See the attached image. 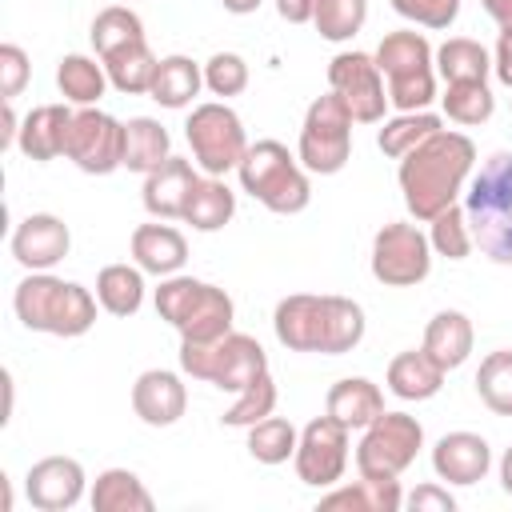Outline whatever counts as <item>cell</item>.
<instances>
[{"label":"cell","instance_id":"cell-40","mask_svg":"<svg viewBox=\"0 0 512 512\" xmlns=\"http://www.w3.org/2000/svg\"><path fill=\"white\" fill-rule=\"evenodd\" d=\"M276 412V380H272V372H260L252 384H244L240 392H236V400H232V408L220 416L228 428H252L256 420H264V416H272Z\"/></svg>","mask_w":512,"mask_h":512},{"label":"cell","instance_id":"cell-29","mask_svg":"<svg viewBox=\"0 0 512 512\" xmlns=\"http://www.w3.org/2000/svg\"><path fill=\"white\" fill-rule=\"evenodd\" d=\"M92 512H152V492L128 468H104L88 492Z\"/></svg>","mask_w":512,"mask_h":512},{"label":"cell","instance_id":"cell-7","mask_svg":"<svg viewBox=\"0 0 512 512\" xmlns=\"http://www.w3.org/2000/svg\"><path fill=\"white\" fill-rule=\"evenodd\" d=\"M372 56L380 64V76L388 84V104L396 112H420L436 100V52L420 32L412 28L388 32Z\"/></svg>","mask_w":512,"mask_h":512},{"label":"cell","instance_id":"cell-51","mask_svg":"<svg viewBox=\"0 0 512 512\" xmlns=\"http://www.w3.org/2000/svg\"><path fill=\"white\" fill-rule=\"evenodd\" d=\"M500 488L512 496V448L500 456Z\"/></svg>","mask_w":512,"mask_h":512},{"label":"cell","instance_id":"cell-42","mask_svg":"<svg viewBox=\"0 0 512 512\" xmlns=\"http://www.w3.org/2000/svg\"><path fill=\"white\" fill-rule=\"evenodd\" d=\"M428 244L436 256H448V260H464L476 244H472V232H468V216H464V204H452L444 208L436 220H428Z\"/></svg>","mask_w":512,"mask_h":512},{"label":"cell","instance_id":"cell-8","mask_svg":"<svg viewBox=\"0 0 512 512\" xmlns=\"http://www.w3.org/2000/svg\"><path fill=\"white\" fill-rule=\"evenodd\" d=\"M180 372L204 384H216L220 392H240L252 384L260 372H268V356L256 336L248 332H228L220 340H180Z\"/></svg>","mask_w":512,"mask_h":512},{"label":"cell","instance_id":"cell-2","mask_svg":"<svg viewBox=\"0 0 512 512\" xmlns=\"http://www.w3.org/2000/svg\"><path fill=\"white\" fill-rule=\"evenodd\" d=\"M272 328L288 352L344 356L364 340V308L348 296L292 292L276 304Z\"/></svg>","mask_w":512,"mask_h":512},{"label":"cell","instance_id":"cell-6","mask_svg":"<svg viewBox=\"0 0 512 512\" xmlns=\"http://www.w3.org/2000/svg\"><path fill=\"white\" fill-rule=\"evenodd\" d=\"M236 176H240V188L252 200H260L268 212H276V216H296L312 200L308 168L280 140H256V144H248Z\"/></svg>","mask_w":512,"mask_h":512},{"label":"cell","instance_id":"cell-11","mask_svg":"<svg viewBox=\"0 0 512 512\" xmlns=\"http://www.w3.org/2000/svg\"><path fill=\"white\" fill-rule=\"evenodd\" d=\"M420 448H424V424L416 416L380 412L356 444V472L360 476H380V480L400 476L416 460Z\"/></svg>","mask_w":512,"mask_h":512},{"label":"cell","instance_id":"cell-17","mask_svg":"<svg viewBox=\"0 0 512 512\" xmlns=\"http://www.w3.org/2000/svg\"><path fill=\"white\" fill-rule=\"evenodd\" d=\"M84 468L80 460L72 456H44L28 468L24 476V492H28V504L40 508V512H68L80 504L84 496Z\"/></svg>","mask_w":512,"mask_h":512},{"label":"cell","instance_id":"cell-16","mask_svg":"<svg viewBox=\"0 0 512 512\" xmlns=\"http://www.w3.org/2000/svg\"><path fill=\"white\" fill-rule=\"evenodd\" d=\"M12 256H16V264L20 268H28V272H48V268H56L64 256H68V248H72V232H68V224L60 220V216H52V212H32V216H24L16 228H12Z\"/></svg>","mask_w":512,"mask_h":512},{"label":"cell","instance_id":"cell-47","mask_svg":"<svg viewBox=\"0 0 512 512\" xmlns=\"http://www.w3.org/2000/svg\"><path fill=\"white\" fill-rule=\"evenodd\" d=\"M492 72L504 88H512V32H500L496 40V56H492Z\"/></svg>","mask_w":512,"mask_h":512},{"label":"cell","instance_id":"cell-43","mask_svg":"<svg viewBox=\"0 0 512 512\" xmlns=\"http://www.w3.org/2000/svg\"><path fill=\"white\" fill-rule=\"evenodd\" d=\"M204 88L212 96H220V100L240 96L248 88V60L240 52H216V56H208V64H204Z\"/></svg>","mask_w":512,"mask_h":512},{"label":"cell","instance_id":"cell-50","mask_svg":"<svg viewBox=\"0 0 512 512\" xmlns=\"http://www.w3.org/2000/svg\"><path fill=\"white\" fill-rule=\"evenodd\" d=\"M224 4V12H232V16H248V12H256L264 0H220Z\"/></svg>","mask_w":512,"mask_h":512},{"label":"cell","instance_id":"cell-38","mask_svg":"<svg viewBox=\"0 0 512 512\" xmlns=\"http://www.w3.org/2000/svg\"><path fill=\"white\" fill-rule=\"evenodd\" d=\"M476 396L488 412L496 416H512V352L496 348L480 360L476 368Z\"/></svg>","mask_w":512,"mask_h":512},{"label":"cell","instance_id":"cell-20","mask_svg":"<svg viewBox=\"0 0 512 512\" xmlns=\"http://www.w3.org/2000/svg\"><path fill=\"white\" fill-rule=\"evenodd\" d=\"M196 168L192 160H180V156H168L160 168H152L144 176V208L148 216L156 220H184V204L196 188Z\"/></svg>","mask_w":512,"mask_h":512},{"label":"cell","instance_id":"cell-18","mask_svg":"<svg viewBox=\"0 0 512 512\" xmlns=\"http://www.w3.org/2000/svg\"><path fill=\"white\" fill-rule=\"evenodd\" d=\"M188 408V388L168 368H148L132 384V412L148 428H172Z\"/></svg>","mask_w":512,"mask_h":512},{"label":"cell","instance_id":"cell-28","mask_svg":"<svg viewBox=\"0 0 512 512\" xmlns=\"http://www.w3.org/2000/svg\"><path fill=\"white\" fill-rule=\"evenodd\" d=\"M172 156V136L160 120L152 116H132L124 124V168L148 176L152 168H160Z\"/></svg>","mask_w":512,"mask_h":512},{"label":"cell","instance_id":"cell-41","mask_svg":"<svg viewBox=\"0 0 512 512\" xmlns=\"http://www.w3.org/2000/svg\"><path fill=\"white\" fill-rule=\"evenodd\" d=\"M364 20H368V0H320L316 16H312L316 32L332 44L352 40L364 28Z\"/></svg>","mask_w":512,"mask_h":512},{"label":"cell","instance_id":"cell-27","mask_svg":"<svg viewBox=\"0 0 512 512\" xmlns=\"http://www.w3.org/2000/svg\"><path fill=\"white\" fill-rule=\"evenodd\" d=\"M204 88V64H196L192 56H164L156 64V76H152V88L148 96L160 104V108H188Z\"/></svg>","mask_w":512,"mask_h":512},{"label":"cell","instance_id":"cell-10","mask_svg":"<svg viewBox=\"0 0 512 512\" xmlns=\"http://www.w3.org/2000/svg\"><path fill=\"white\" fill-rule=\"evenodd\" d=\"M352 124L356 120L336 92L316 96L300 124V144H296L300 164L316 176H336L352 156Z\"/></svg>","mask_w":512,"mask_h":512},{"label":"cell","instance_id":"cell-1","mask_svg":"<svg viewBox=\"0 0 512 512\" xmlns=\"http://www.w3.org/2000/svg\"><path fill=\"white\" fill-rule=\"evenodd\" d=\"M472 164H476V144L464 132L440 128L436 136H428L424 144H416L400 160V168H396V180H400L408 216L416 224H428L444 208H452L460 200V192L468 188Z\"/></svg>","mask_w":512,"mask_h":512},{"label":"cell","instance_id":"cell-13","mask_svg":"<svg viewBox=\"0 0 512 512\" xmlns=\"http://www.w3.org/2000/svg\"><path fill=\"white\" fill-rule=\"evenodd\" d=\"M64 156L88 176H108V172L124 168V124L116 116L100 112L96 104L72 112Z\"/></svg>","mask_w":512,"mask_h":512},{"label":"cell","instance_id":"cell-39","mask_svg":"<svg viewBox=\"0 0 512 512\" xmlns=\"http://www.w3.org/2000/svg\"><path fill=\"white\" fill-rule=\"evenodd\" d=\"M296 444H300V432L292 428V420L284 416H264L248 428V456L260 460V464H284L296 456Z\"/></svg>","mask_w":512,"mask_h":512},{"label":"cell","instance_id":"cell-35","mask_svg":"<svg viewBox=\"0 0 512 512\" xmlns=\"http://www.w3.org/2000/svg\"><path fill=\"white\" fill-rule=\"evenodd\" d=\"M444 128V120L428 108L420 112H396L392 120H384V128L376 132V148L388 156V160H404L416 144H424L428 136H436Z\"/></svg>","mask_w":512,"mask_h":512},{"label":"cell","instance_id":"cell-21","mask_svg":"<svg viewBox=\"0 0 512 512\" xmlns=\"http://www.w3.org/2000/svg\"><path fill=\"white\" fill-rule=\"evenodd\" d=\"M68 124H72V108H68V104H36V108L20 120L16 148H20L28 160L48 164V160L64 156Z\"/></svg>","mask_w":512,"mask_h":512},{"label":"cell","instance_id":"cell-26","mask_svg":"<svg viewBox=\"0 0 512 512\" xmlns=\"http://www.w3.org/2000/svg\"><path fill=\"white\" fill-rule=\"evenodd\" d=\"M444 376L448 372L424 348H412V352L392 356V364H388V392L400 396V400H432L444 388Z\"/></svg>","mask_w":512,"mask_h":512},{"label":"cell","instance_id":"cell-44","mask_svg":"<svg viewBox=\"0 0 512 512\" xmlns=\"http://www.w3.org/2000/svg\"><path fill=\"white\" fill-rule=\"evenodd\" d=\"M404 20L420 24V28H432V32H444L456 24L460 16V0H388Z\"/></svg>","mask_w":512,"mask_h":512},{"label":"cell","instance_id":"cell-24","mask_svg":"<svg viewBox=\"0 0 512 512\" xmlns=\"http://www.w3.org/2000/svg\"><path fill=\"white\" fill-rule=\"evenodd\" d=\"M320 508L324 512H336V508H344V512H400L404 508V492H400L396 476H388V480L360 476V480H352L344 488L332 484V492L320 496Z\"/></svg>","mask_w":512,"mask_h":512},{"label":"cell","instance_id":"cell-34","mask_svg":"<svg viewBox=\"0 0 512 512\" xmlns=\"http://www.w3.org/2000/svg\"><path fill=\"white\" fill-rule=\"evenodd\" d=\"M492 72V56L480 40L472 36H448L436 48V76L444 84H460V80H488Z\"/></svg>","mask_w":512,"mask_h":512},{"label":"cell","instance_id":"cell-4","mask_svg":"<svg viewBox=\"0 0 512 512\" xmlns=\"http://www.w3.org/2000/svg\"><path fill=\"white\" fill-rule=\"evenodd\" d=\"M472 244L492 264H512V152H492L464 188Z\"/></svg>","mask_w":512,"mask_h":512},{"label":"cell","instance_id":"cell-33","mask_svg":"<svg viewBox=\"0 0 512 512\" xmlns=\"http://www.w3.org/2000/svg\"><path fill=\"white\" fill-rule=\"evenodd\" d=\"M108 72H104V64H96L92 56H84V52H72V56H60V64H56V88H60V96L68 100V104H80V108H92L104 92H108Z\"/></svg>","mask_w":512,"mask_h":512},{"label":"cell","instance_id":"cell-22","mask_svg":"<svg viewBox=\"0 0 512 512\" xmlns=\"http://www.w3.org/2000/svg\"><path fill=\"white\" fill-rule=\"evenodd\" d=\"M132 260L148 272V276H176L188 260V240L172 228V224H136L132 228Z\"/></svg>","mask_w":512,"mask_h":512},{"label":"cell","instance_id":"cell-25","mask_svg":"<svg viewBox=\"0 0 512 512\" xmlns=\"http://www.w3.org/2000/svg\"><path fill=\"white\" fill-rule=\"evenodd\" d=\"M324 412L336 416L344 428H368L384 412V392L368 376H344L328 388Z\"/></svg>","mask_w":512,"mask_h":512},{"label":"cell","instance_id":"cell-32","mask_svg":"<svg viewBox=\"0 0 512 512\" xmlns=\"http://www.w3.org/2000/svg\"><path fill=\"white\" fill-rule=\"evenodd\" d=\"M96 300L108 316H136L144 304V268L140 264H108L96 276Z\"/></svg>","mask_w":512,"mask_h":512},{"label":"cell","instance_id":"cell-48","mask_svg":"<svg viewBox=\"0 0 512 512\" xmlns=\"http://www.w3.org/2000/svg\"><path fill=\"white\" fill-rule=\"evenodd\" d=\"M316 4H320V0H276V12H280V20H288V24H312Z\"/></svg>","mask_w":512,"mask_h":512},{"label":"cell","instance_id":"cell-49","mask_svg":"<svg viewBox=\"0 0 512 512\" xmlns=\"http://www.w3.org/2000/svg\"><path fill=\"white\" fill-rule=\"evenodd\" d=\"M480 4H484V12L496 20L500 32H512V0H480Z\"/></svg>","mask_w":512,"mask_h":512},{"label":"cell","instance_id":"cell-5","mask_svg":"<svg viewBox=\"0 0 512 512\" xmlns=\"http://www.w3.org/2000/svg\"><path fill=\"white\" fill-rule=\"evenodd\" d=\"M156 312L160 320H168L180 340L204 344V340H220L232 332L236 320V304L224 288L196 280V276H164L156 288Z\"/></svg>","mask_w":512,"mask_h":512},{"label":"cell","instance_id":"cell-12","mask_svg":"<svg viewBox=\"0 0 512 512\" xmlns=\"http://www.w3.org/2000/svg\"><path fill=\"white\" fill-rule=\"evenodd\" d=\"M432 272V244L416 224L392 220L372 236V276L384 288H416Z\"/></svg>","mask_w":512,"mask_h":512},{"label":"cell","instance_id":"cell-45","mask_svg":"<svg viewBox=\"0 0 512 512\" xmlns=\"http://www.w3.org/2000/svg\"><path fill=\"white\" fill-rule=\"evenodd\" d=\"M32 68H28V56L20 44H0V96L4 100H16L28 84Z\"/></svg>","mask_w":512,"mask_h":512},{"label":"cell","instance_id":"cell-37","mask_svg":"<svg viewBox=\"0 0 512 512\" xmlns=\"http://www.w3.org/2000/svg\"><path fill=\"white\" fill-rule=\"evenodd\" d=\"M88 36H92L96 56H108V52L128 48V44H136V40H148V36H144V20H140L132 8H124V4L100 8L96 20H92V28H88Z\"/></svg>","mask_w":512,"mask_h":512},{"label":"cell","instance_id":"cell-23","mask_svg":"<svg viewBox=\"0 0 512 512\" xmlns=\"http://www.w3.org/2000/svg\"><path fill=\"white\" fill-rule=\"evenodd\" d=\"M472 344H476L472 320H468L464 312H456V308H444V312H436V316L428 320L420 348H424L444 372H452V368H460V364L472 356Z\"/></svg>","mask_w":512,"mask_h":512},{"label":"cell","instance_id":"cell-31","mask_svg":"<svg viewBox=\"0 0 512 512\" xmlns=\"http://www.w3.org/2000/svg\"><path fill=\"white\" fill-rule=\"evenodd\" d=\"M100 64H104V72H108V80H112L116 92H124V96H148L160 60L152 56L148 40H136L128 48H116V52L100 56Z\"/></svg>","mask_w":512,"mask_h":512},{"label":"cell","instance_id":"cell-46","mask_svg":"<svg viewBox=\"0 0 512 512\" xmlns=\"http://www.w3.org/2000/svg\"><path fill=\"white\" fill-rule=\"evenodd\" d=\"M404 504H408L412 512H452V508H456V500H452L448 488H440V484H420Z\"/></svg>","mask_w":512,"mask_h":512},{"label":"cell","instance_id":"cell-19","mask_svg":"<svg viewBox=\"0 0 512 512\" xmlns=\"http://www.w3.org/2000/svg\"><path fill=\"white\" fill-rule=\"evenodd\" d=\"M432 468H436L440 480L468 488V484H476V480L488 476V468H492V448H488V440L476 436V432H444V436L436 440V448H432Z\"/></svg>","mask_w":512,"mask_h":512},{"label":"cell","instance_id":"cell-30","mask_svg":"<svg viewBox=\"0 0 512 512\" xmlns=\"http://www.w3.org/2000/svg\"><path fill=\"white\" fill-rule=\"evenodd\" d=\"M236 216V192L224 184V176H200L188 204H184V224L196 232H220Z\"/></svg>","mask_w":512,"mask_h":512},{"label":"cell","instance_id":"cell-36","mask_svg":"<svg viewBox=\"0 0 512 512\" xmlns=\"http://www.w3.org/2000/svg\"><path fill=\"white\" fill-rule=\"evenodd\" d=\"M444 116L452 124H464V128H480L492 120L496 112V96L488 88V80H460V84H444Z\"/></svg>","mask_w":512,"mask_h":512},{"label":"cell","instance_id":"cell-9","mask_svg":"<svg viewBox=\"0 0 512 512\" xmlns=\"http://www.w3.org/2000/svg\"><path fill=\"white\" fill-rule=\"evenodd\" d=\"M184 140L192 148V160L204 176H228L240 168L244 152H248V136H244V120L224 104V100H208L196 104L188 124H184Z\"/></svg>","mask_w":512,"mask_h":512},{"label":"cell","instance_id":"cell-15","mask_svg":"<svg viewBox=\"0 0 512 512\" xmlns=\"http://www.w3.org/2000/svg\"><path fill=\"white\" fill-rule=\"evenodd\" d=\"M348 432L352 428H344L328 412L304 424L300 444H296V456H292L300 484H308V488H332V484H340V476L348 468Z\"/></svg>","mask_w":512,"mask_h":512},{"label":"cell","instance_id":"cell-3","mask_svg":"<svg viewBox=\"0 0 512 512\" xmlns=\"http://www.w3.org/2000/svg\"><path fill=\"white\" fill-rule=\"evenodd\" d=\"M96 296L76 284V280H60L52 272H28L16 292H12V308L16 320L28 332H48V336H84L96 324Z\"/></svg>","mask_w":512,"mask_h":512},{"label":"cell","instance_id":"cell-14","mask_svg":"<svg viewBox=\"0 0 512 512\" xmlns=\"http://www.w3.org/2000/svg\"><path fill=\"white\" fill-rule=\"evenodd\" d=\"M328 88L344 100L356 124H380L388 108V84L380 76L376 56L368 52H336L328 64Z\"/></svg>","mask_w":512,"mask_h":512}]
</instances>
